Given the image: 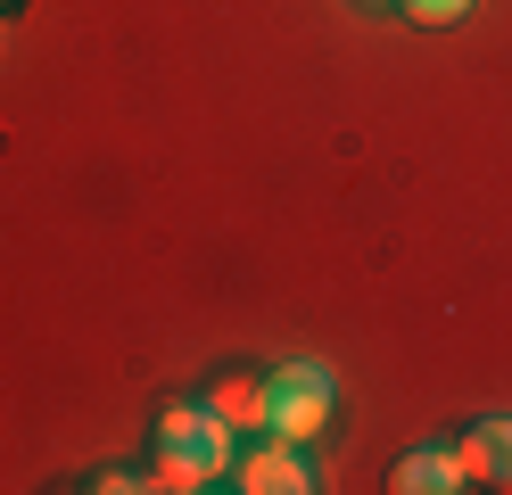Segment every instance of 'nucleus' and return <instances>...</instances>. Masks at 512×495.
<instances>
[{"instance_id": "f257e3e1", "label": "nucleus", "mask_w": 512, "mask_h": 495, "mask_svg": "<svg viewBox=\"0 0 512 495\" xmlns=\"http://www.w3.org/2000/svg\"><path fill=\"white\" fill-rule=\"evenodd\" d=\"M223 471V421L207 405L166 413V454H157V487H207Z\"/></svg>"}, {"instance_id": "f03ea898", "label": "nucleus", "mask_w": 512, "mask_h": 495, "mask_svg": "<svg viewBox=\"0 0 512 495\" xmlns=\"http://www.w3.org/2000/svg\"><path fill=\"white\" fill-rule=\"evenodd\" d=\"M265 396H273L265 438L306 446V438H323V429H331V372H314V363H290V372H273Z\"/></svg>"}, {"instance_id": "7ed1b4c3", "label": "nucleus", "mask_w": 512, "mask_h": 495, "mask_svg": "<svg viewBox=\"0 0 512 495\" xmlns=\"http://www.w3.org/2000/svg\"><path fill=\"white\" fill-rule=\"evenodd\" d=\"M455 471L463 487H512V421H479L455 446Z\"/></svg>"}, {"instance_id": "20e7f679", "label": "nucleus", "mask_w": 512, "mask_h": 495, "mask_svg": "<svg viewBox=\"0 0 512 495\" xmlns=\"http://www.w3.org/2000/svg\"><path fill=\"white\" fill-rule=\"evenodd\" d=\"M240 487H248V495H306L314 471L298 462V446H281V438H273V446H256V454L240 462Z\"/></svg>"}, {"instance_id": "39448f33", "label": "nucleus", "mask_w": 512, "mask_h": 495, "mask_svg": "<svg viewBox=\"0 0 512 495\" xmlns=\"http://www.w3.org/2000/svg\"><path fill=\"white\" fill-rule=\"evenodd\" d=\"M389 487H397V495H438V487H463V471H455V446H422V454H405Z\"/></svg>"}, {"instance_id": "423d86ee", "label": "nucleus", "mask_w": 512, "mask_h": 495, "mask_svg": "<svg viewBox=\"0 0 512 495\" xmlns=\"http://www.w3.org/2000/svg\"><path fill=\"white\" fill-rule=\"evenodd\" d=\"M207 413H215L223 429H265L273 396H265V380H223V388L207 396Z\"/></svg>"}, {"instance_id": "0eeeda50", "label": "nucleus", "mask_w": 512, "mask_h": 495, "mask_svg": "<svg viewBox=\"0 0 512 495\" xmlns=\"http://www.w3.org/2000/svg\"><path fill=\"white\" fill-rule=\"evenodd\" d=\"M405 17L413 25H455V17H471V0H405Z\"/></svg>"}, {"instance_id": "6e6552de", "label": "nucleus", "mask_w": 512, "mask_h": 495, "mask_svg": "<svg viewBox=\"0 0 512 495\" xmlns=\"http://www.w3.org/2000/svg\"><path fill=\"white\" fill-rule=\"evenodd\" d=\"M372 9H389V0H372Z\"/></svg>"}]
</instances>
